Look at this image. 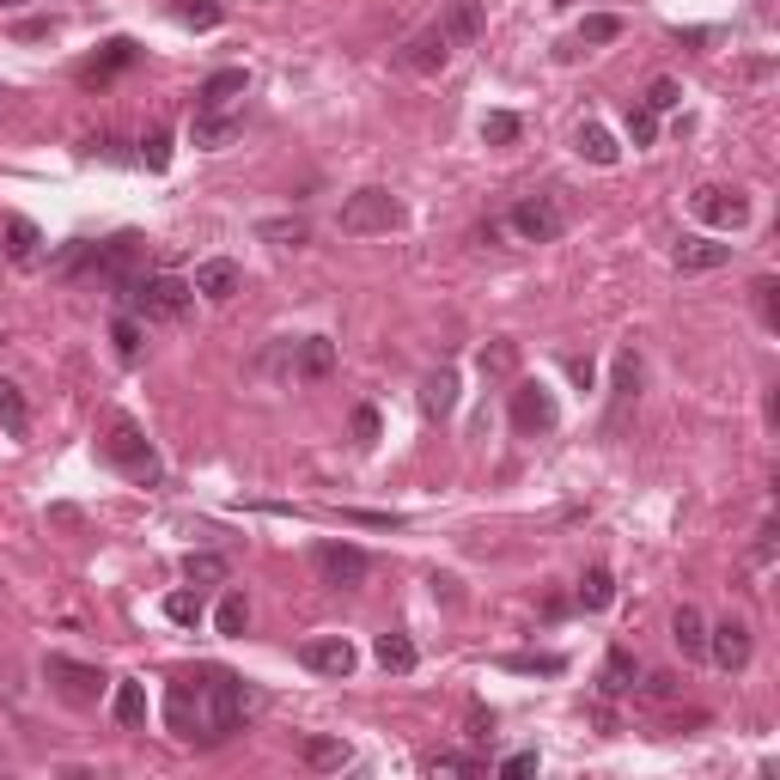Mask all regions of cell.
Here are the masks:
<instances>
[{
  "instance_id": "cell-22",
  "label": "cell",
  "mask_w": 780,
  "mask_h": 780,
  "mask_svg": "<svg viewBox=\"0 0 780 780\" xmlns=\"http://www.w3.org/2000/svg\"><path fill=\"white\" fill-rule=\"evenodd\" d=\"M232 135H238V116H226V110H196V123H189V140H196V147H208V153H214V147H226Z\"/></svg>"
},
{
  "instance_id": "cell-41",
  "label": "cell",
  "mask_w": 780,
  "mask_h": 780,
  "mask_svg": "<svg viewBox=\"0 0 780 780\" xmlns=\"http://www.w3.org/2000/svg\"><path fill=\"white\" fill-rule=\"evenodd\" d=\"M628 140H634V147H653L658 140V116L646 104H628Z\"/></svg>"
},
{
  "instance_id": "cell-11",
  "label": "cell",
  "mask_w": 780,
  "mask_h": 780,
  "mask_svg": "<svg viewBox=\"0 0 780 780\" xmlns=\"http://www.w3.org/2000/svg\"><path fill=\"white\" fill-rule=\"evenodd\" d=\"M189 287H196L208 306H226V299L245 293V269L232 257H208V262H196V281H189Z\"/></svg>"
},
{
  "instance_id": "cell-9",
  "label": "cell",
  "mask_w": 780,
  "mask_h": 780,
  "mask_svg": "<svg viewBox=\"0 0 780 780\" xmlns=\"http://www.w3.org/2000/svg\"><path fill=\"white\" fill-rule=\"evenodd\" d=\"M555 421H561V409H555V391H549V384H536V379L512 384V428H519L524 439L549 433Z\"/></svg>"
},
{
  "instance_id": "cell-18",
  "label": "cell",
  "mask_w": 780,
  "mask_h": 780,
  "mask_svg": "<svg viewBox=\"0 0 780 780\" xmlns=\"http://www.w3.org/2000/svg\"><path fill=\"white\" fill-rule=\"evenodd\" d=\"M726 262H732V245H714V238H683L677 245V269L683 275H714Z\"/></svg>"
},
{
  "instance_id": "cell-4",
  "label": "cell",
  "mask_w": 780,
  "mask_h": 780,
  "mask_svg": "<svg viewBox=\"0 0 780 780\" xmlns=\"http://www.w3.org/2000/svg\"><path fill=\"white\" fill-rule=\"evenodd\" d=\"M403 220H409V208H403L391 189H354L348 201H342V232L348 238H372V232H397Z\"/></svg>"
},
{
  "instance_id": "cell-33",
  "label": "cell",
  "mask_w": 780,
  "mask_h": 780,
  "mask_svg": "<svg viewBox=\"0 0 780 780\" xmlns=\"http://www.w3.org/2000/svg\"><path fill=\"white\" fill-rule=\"evenodd\" d=\"M519 135H524V123L512 110H488V116H482V140H488V147H512Z\"/></svg>"
},
{
  "instance_id": "cell-12",
  "label": "cell",
  "mask_w": 780,
  "mask_h": 780,
  "mask_svg": "<svg viewBox=\"0 0 780 780\" xmlns=\"http://www.w3.org/2000/svg\"><path fill=\"white\" fill-rule=\"evenodd\" d=\"M330 372H336V342H330V336L293 342V360H287V379L293 384H323Z\"/></svg>"
},
{
  "instance_id": "cell-39",
  "label": "cell",
  "mask_w": 780,
  "mask_h": 780,
  "mask_svg": "<svg viewBox=\"0 0 780 780\" xmlns=\"http://www.w3.org/2000/svg\"><path fill=\"white\" fill-rule=\"evenodd\" d=\"M506 671H524V677H555V671H561V658H555V653H512V658H506Z\"/></svg>"
},
{
  "instance_id": "cell-29",
  "label": "cell",
  "mask_w": 780,
  "mask_h": 780,
  "mask_svg": "<svg viewBox=\"0 0 780 780\" xmlns=\"http://www.w3.org/2000/svg\"><path fill=\"white\" fill-rule=\"evenodd\" d=\"M616 37H622V18L616 13H592V18H580L573 49H597V44H616Z\"/></svg>"
},
{
  "instance_id": "cell-48",
  "label": "cell",
  "mask_w": 780,
  "mask_h": 780,
  "mask_svg": "<svg viewBox=\"0 0 780 780\" xmlns=\"http://www.w3.org/2000/svg\"><path fill=\"white\" fill-rule=\"evenodd\" d=\"M646 695H658V702H671V695H677V677H671V671H653V677H646Z\"/></svg>"
},
{
  "instance_id": "cell-43",
  "label": "cell",
  "mask_w": 780,
  "mask_h": 780,
  "mask_svg": "<svg viewBox=\"0 0 780 780\" xmlns=\"http://www.w3.org/2000/svg\"><path fill=\"white\" fill-rule=\"evenodd\" d=\"M379 433H384L379 409H372V403H360V409H354V445L367 451V445H379Z\"/></svg>"
},
{
  "instance_id": "cell-7",
  "label": "cell",
  "mask_w": 780,
  "mask_h": 780,
  "mask_svg": "<svg viewBox=\"0 0 780 780\" xmlns=\"http://www.w3.org/2000/svg\"><path fill=\"white\" fill-rule=\"evenodd\" d=\"M689 208H695V220H707V226H719V232H744V226H750V201H744V189L702 184L695 196H689Z\"/></svg>"
},
{
  "instance_id": "cell-51",
  "label": "cell",
  "mask_w": 780,
  "mask_h": 780,
  "mask_svg": "<svg viewBox=\"0 0 780 780\" xmlns=\"http://www.w3.org/2000/svg\"><path fill=\"white\" fill-rule=\"evenodd\" d=\"M549 7H573V0H549Z\"/></svg>"
},
{
  "instance_id": "cell-31",
  "label": "cell",
  "mask_w": 780,
  "mask_h": 780,
  "mask_svg": "<svg viewBox=\"0 0 780 780\" xmlns=\"http://www.w3.org/2000/svg\"><path fill=\"white\" fill-rule=\"evenodd\" d=\"M214 628H220V634H245V628H250V597H245V592H226V597H220Z\"/></svg>"
},
{
  "instance_id": "cell-30",
  "label": "cell",
  "mask_w": 780,
  "mask_h": 780,
  "mask_svg": "<svg viewBox=\"0 0 780 780\" xmlns=\"http://www.w3.org/2000/svg\"><path fill=\"white\" fill-rule=\"evenodd\" d=\"M580 604H585V610H610V604H616V580H610V567H585V580H580Z\"/></svg>"
},
{
  "instance_id": "cell-21",
  "label": "cell",
  "mask_w": 780,
  "mask_h": 780,
  "mask_svg": "<svg viewBox=\"0 0 780 780\" xmlns=\"http://www.w3.org/2000/svg\"><path fill=\"white\" fill-rule=\"evenodd\" d=\"M573 147H580V159H592V165H604V171H610L616 159H622V147H616V135H610L604 123H580Z\"/></svg>"
},
{
  "instance_id": "cell-27",
  "label": "cell",
  "mask_w": 780,
  "mask_h": 780,
  "mask_svg": "<svg viewBox=\"0 0 780 780\" xmlns=\"http://www.w3.org/2000/svg\"><path fill=\"white\" fill-rule=\"evenodd\" d=\"M634 689V658L622 653V646H610L604 653V671H597V695H628Z\"/></svg>"
},
{
  "instance_id": "cell-24",
  "label": "cell",
  "mask_w": 780,
  "mask_h": 780,
  "mask_svg": "<svg viewBox=\"0 0 780 780\" xmlns=\"http://www.w3.org/2000/svg\"><path fill=\"white\" fill-rule=\"evenodd\" d=\"M671 641L683 646V658H707V622L695 604H683V610L671 616Z\"/></svg>"
},
{
  "instance_id": "cell-15",
  "label": "cell",
  "mask_w": 780,
  "mask_h": 780,
  "mask_svg": "<svg viewBox=\"0 0 780 780\" xmlns=\"http://www.w3.org/2000/svg\"><path fill=\"white\" fill-rule=\"evenodd\" d=\"M707 658H714L719 671H744L750 665V628L744 622H719V628H707Z\"/></svg>"
},
{
  "instance_id": "cell-14",
  "label": "cell",
  "mask_w": 780,
  "mask_h": 780,
  "mask_svg": "<svg viewBox=\"0 0 780 780\" xmlns=\"http://www.w3.org/2000/svg\"><path fill=\"white\" fill-rule=\"evenodd\" d=\"M439 32H445V44H451V49H470L475 37L488 32V13H482V0H445Z\"/></svg>"
},
{
  "instance_id": "cell-17",
  "label": "cell",
  "mask_w": 780,
  "mask_h": 780,
  "mask_svg": "<svg viewBox=\"0 0 780 780\" xmlns=\"http://www.w3.org/2000/svg\"><path fill=\"white\" fill-rule=\"evenodd\" d=\"M245 86H250L245 67H220V74H208L196 86V110H226L232 98H245Z\"/></svg>"
},
{
  "instance_id": "cell-52",
  "label": "cell",
  "mask_w": 780,
  "mask_h": 780,
  "mask_svg": "<svg viewBox=\"0 0 780 780\" xmlns=\"http://www.w3.org/2000/svg\"><path fill=\"white\" fill-rule=\"evenodd\" d=\"M0 342H7V336H0Z\"/></svg>"
},
{
  "instance_id": "cell-20",
  "label": "cell",
  "mask_w": 780,
  "mask_h": 780,
  "mask_svg": "<svg viewBox=\"0 0 780 780\" xmlns=\"http://www.w3.org/2000/svg\"><path fill=\"white\" fill-rule=\"evenodd\" d=\"M421 409L433 414V421H445V414L458 409V372H428V379H421Z\"/></svg>"
},
{
  "instance_id": "cell-5",
  "label": "cell",
  "mask_w": 780,
  "mask_h": 780,
  "mask_svg": "<svg viewBox=\"0 0 780 780\" xmlns=\"http://www.w3.org/2000/svg\"><path fill=\"white\" fill-rule=\"evenodd\" d=\"M44 683L62 695L67 707H98V695H104L110 677L98 671V665H79V658H62V653H49L44 658Z\"/></svg>"
},
{
  "instance_id": "cell-50",
  "label": "cell",
  "mask_w": 780,
  "mask_h": 780,
  "mask_svg": "<svg viewBox=\"0 0 780 780\" xmlns=\"http://www.w3.org/2000/svg\"><path fill=\"white\" fill-rule=\"evenodd\" d=\"M13 7H32V0H0V13H13Z\"/></svg>"
},
{
  "instance_id": "cell-34",
  "label": "cell",
  "mask_w": 780,
  "mask_h": 780,
  "mask_svg": "<svg viewBox=\"0 0 780 780\" xmlns=\"http://www.w3.org/2000/svg\"><path fill=\"white\" fill-rule=\"evenodd\" d=\"M232 567H226V555H184V580L189 585H220Z\"/></svg>"
},
{
  "instance_id": "cell-23",
  "label": "cell",
  "mask_w": 780,
  "mask_h": 780,
  "mask_svg": "<svg viewBox=\"0 0 780 780\" xmlns=\"http://www.w3.org/2000/svg\"><path fill=\"white\" fill-rule=\"evenodd\" d=\"M0 433H13V439L32 433V403H25V391L13 379H0Z\"/></svg>"
},
{
  "instance_id": "cell-16",
  "label": "cell",
  "mask_w": 780,
  "mask_h": 780,
  "mask_svg": "<svg viewBox=\"0 0 780 780\" xmlns=\"http://www.w3.org/2000/svg\"><path fill=\"white\" fill-rule=\"evenodd\" d=\"M0 250H7V262H18V269H37V257H44V232H37L25 214H7L0 220Z\"/></svg>"
},
{
  "instance_id": "cell-3",
  "label": "cell",
  "mask_w": 780,
  "mask_h": 780,
  "mask_svg": "<svg viewBox=\"0 0 780 780\" xmlns=\"http://www.w3.org/2000/svg\"><path fill=\"white\" fill-rule=\"evenodd\" d=\"M104 458L116 463V470H123L128 482H140V488H153L159 475H165V463H159V451H153V445H147V433H140L135 421H110Z\"/></svg>"
},
{
  "instance_id": "cell-2",
  "label": "cell",
  "mask_w": 780,
  "mask_h": 780,
  "mask_svg": "<svg viewBox=\"0 0 780 780\" xmlns=\"http://www.w3.org/2000/svg\"><path fill=\"white\" fill-rule=\"evenodd\" d=\"M189 299H196V287H189L184 275H140V281H128V306H135L147 323H177L189 311Z\"/></svg>"
},
{
  "instance_id": "cell-26",
  "label": "cell",
  "mask_w": 780,
  "mask_h": 780,
  "mask_svg": "<svg viewBox=\"0 0 780 780\" xmlns=\"http://www.w3.org/2000/svg\"><path fill=\"white\" fill-rule=\"evenodd\" d=\"M257 238L281 250H299L311 238V226H306V214H281V220H257Z\"/></svg>"
},
{
  "instance_id": "cell-1",
  "label": "cell",
  "mask_w": 780,
  "mask_h": 780,
  "mask_svg": "<svg viewBox=\"0 0 780 780\" xmlns=\"http://www.w3.org/2000/svg\"><path fill=\"white\" fill-rule=\"evenodd\" d=\"M257 707V695L245 689V677L220 671V665H196V671H177L165 689V719L171 732L184 738V744L196 750H214L226 744L238 726H245V714Z\"/></svg>"
},
{
  "instance_id": "cell-13",
  "label": "cell",
  "mask_w": 780,
  "mask_h": 780,
  "mask_svg": "<svg viewBox=\"0 0 780 780\" xmlns=\"http://www.w3.org/2000/svg\"><path fill=\"white\" fill-rule=\"evenodd\" d=\"M299 658H306L318 677H348L354 665H360V653H354L342 634H318V641H306V646H299Z\"/></svg>"
},
{
  "instance_id": "cell-44",
  "label": "cell",
  "mask_w": 780,
  "mask_h": 780,
  "mask_svg": "<svg viewBox=\"0 0 780 780\" xmlns=\"http://www.w3.org/2000/svg\"><path fill=\"white\" fill-rule=\"evenodd\" d=\"M750 293H756V311H763V323H768V330H780V306H775V293H780V287L763 275V281H756Z\"/></svg>"
},
{
  "instance_id": "cell-46",
  "label": "cell",
  "mask_w": 780,
  "mask_h": 780,
  "mask_svg": "<svg viewBox=\"0 0 780 780\" xmlns=\"http://www.w3.org/2000/svg\"><path fill=\"white\" fill-rule=\"evenodd\" d=\"M140 159H147L153 171H165V165H171V135H165V128H159V135L147 140V153H140Z\"/></svg>"
},
{
  "instance_id": "cell-35",
  "label": "cell",
  "mask_w": 780,
  "mask_h": 780,
  "mask_svg": "<svg viewBox=\"0 0 780 780\" xmlns=\"http://www.w3.org/2000/svg\"><path fill=\"white\" fill-rule=\"evenodd\" d=\"M428 768L433 775H488V763H482V756H463V750H433Z\"/></svg>"
},
{
  "instance_id": "cell-36",
  "label": "cell",
  "mask_w": 780,
  "mask_h": 780,
  "mask_svg": "<svg viewBox=\"0 0 780 780\" xmlns=\"http://www.w3.org/2000/svg\"><path fill=\"white\" fill-rule=\"evenodd\" d=\"M171 13H177V25H196V32H214L220 18H226V13L214 7V0H177Z\"/></svg>"
},
{
  "instance_id": "cell-38",
  "label": "cell",
  "mask_w": 780,
  "mask_h": 780,
  "mask_svg": "<svg viewBox=\"0 0 780 780\" xmlns=\"http://www.w3.org/2000/svg\"><path fill=\"white\" fill-rule=\"evenodd\" d=\"M512 367H519V342H494V348H482V372H488V379H506Z\"/></svg>"
},
{
  "instance_id": "cell-47",
  "label": "cell",
  "mask_w": 780,
  "mask_h": 780,
  "mask_svg": "<svg viewBox=\"0 0 780 780\" xmlns=\"http://www.w3.org/2000/svg\"><path fill=\"white\" fill-rule=\"evenodd\" d=\"M775 536H780V531H775V519H768L763 531H756V549H750V555H756V561H763V567L775 561Z\"/></svg>"
},
{
  "instance_id": "cell-6",
  "label": "cell",
  "mask_w": 780,
  "mask_h": 780,
  "mask_svg": "<svg viewBox=\"0 0 780 780\" xmlns=\"http://www.w3.org/2000/svg\"><path fill=\"white\" fill-rule=\"evenodd\" d=\"M311 567H318L323 585H336V592H354V585L372 580V555L360 543H318L311 549Z\"/></svg>"
},
{
  "instance_id": "cell-40",
  "label": "cell",
  "mask_w": 780,
  "mask_h": 780,
  "mask_svg": "<svg viewBox=\"0 0 780 780\" xmlns=\"http://www.w3.org/2000/svg\"><path fill=\"white\" fill-rule=\"evenodd\" d=\"M641 104L653 110V116H665V110H677V104H683V86H677V79H653Z\"/></svg>"
},
{
  "instance_id": "cell-25",
  "label": "cell",
  "mask_w": 780,
  "mask_h": 780,
  "mask_svg": "<svg viewBox=\"0 0 780 780\" xmlns=\"http://www.w3.org/2000/svg\"><path fill=\"white\" fill-rule=\"evenodd\" d=\"M372 653H379V665H384L391 677H409L414 658H421V653H414V641H409V634H397V628H391V634H379V641H372Z\"/></svg>"
},
{
  "instance_id": "cell-37",
  "label": "cell",
  "mask_w": 780,
  "mask_h": 780,
  "mask_svg": "<svg viewBox=\"0 0 780 780\" xmlns=\"http://www.w3.org/2000/svg\"><path fill=\"white\" fill-rule=\"evenodd\" d=\"M342 763H348L342 738H306V768H342Z\"/></svg>"
},
{
  "instance_id": "cell-28",
  "label": "cell",
  "mask_w": 780,
  "mask_h": 780,
  "mask_svg": "<svg viewBox=\"0 0 780 780\" xmlns=\"http://www.w3.org/2000/svg\"><path fill=\"white\" fill-rule=\"evenodd\" d=\"M116 726H123V732H140V726H147V689L140 683H116Z\"/></svg>"
},
{
  "instance_id": "cell-10",
  "label": "cell",
  "mask_w": 780,
  "mask_h": 780,
  "mask_svg": "<svg viewBox=\"0 0 780 780\" xmlns=\"http://www.w3.org/2000/svg\"><path fill=\"white\" fill-rule=\"evenodd\" d=\"M512 232H519L524 245H555L567 232V214L555 196H524L519 208H512Z\"/></svg>"
},
{
  "instance_id": "cell-8",
  "label": "cell",
  "mask_w": 780,
  "mask_h": 780,
  "mask_svg": "<svg viewBox=\"0 0 780 780\" xmlns=\"http://www.w3.org/2000/svg\"><path fill=\"white\" fill-rule=\"evenodd\" d=\"M445 62H451V44H445L439 25H421V32H409V37H403V49H397V67H403V74H414V79L445 74Z\"/></svg>"
},
{
  "instance_id": "cell-49",
  "label": "cell",
  "mask_w": 780,
  "mask_h": 780,
  "mask_svg": "<svg viewBox=\"0 0 780 780\" xmlns=\"http://www.w3.org/2000/svg\"><path fill=\"white\" fill-rule=\"evenodd\" d=\"M531 768H536V750H512L500 763V775H531Z\"/></svg>"
},
{
  "instance_id": "cell-45",
  "label": "cell",
  "mask_w": 780,
  "mask_h": 780,
  "mask_svg": "<svg viewBox=\"0 0 780 780\" xmlns=\"http://www.w3.org/2000/svg\"><path fill=\"white\" fill-rule=\"evenodd\" d=\"M110 336H116V354H123V360H135V354H140V323L135 318H116Z\"/></svg>"
},
{
  "instance_id": "cell-19",
  "label": "cell",
  "mask_w": 780,
  "mask_h": 780,
  "mask_svg": "<svg viewBox=\"0 0 780 780\" xmlns=\"http://www.w3.org/2000/svg\"><path fill=\"white\" fill-rule=\"evenodd\" d=\"M641 397V354L634 348H622L616 354V391H610V428L628 414V403Z\"/></svg>"
},
{
  "instance_id": "cell-42",
  "label": "cell",
  "mask_w": 780,
  "mask_h": 780,
  "mask_svg": "<svg viewBox=\"0 0 780 780\" xmlns=\"http://www.w3.org/2000/svg\"><path fill=\"white\" fill-rule=\"evenodd\" d=\"M165 616H171L177 628H196V622H201V597H196V592H171V597H165Z\"/></svg>"
},
{
  "instance_id": "cell-32",
  "label": "cell",
  "mask_w": 780,
  "mask_h": 780,
  "mask_svg": "<svg viewBox=\"0 0 780 780\" xmlns=\"http://www.w3.org/2000/svg\"><path fill=\"white\" fill-rule=\"evenodd\" d=\"M128 62H135V44H128V37H116V44H104V62H92L79 79H86V86H98V79H110L116 67H128Z\"/></svg>"
}]
</instances>
